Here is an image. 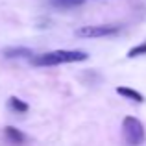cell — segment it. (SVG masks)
<instances>
[{
  "label": "cell",
  "instance_id": "6da1fadb",
  "mask_svg": "<svg viewBox=\"0 0 146 146\" xmlns=\"http://www.w3.org/2000/svg\"><path fill=\"white\" fill-rule=\"evenodd\" d=\"M87 54L82 50H54L48 54L32 57V63L37 67H54V65H63V63H78L85 61Z\"/></svg>",
  "mask_w": 146,
  "mask_h": 146
},
{
  "label": "cell",
  "instance_id": "8992f818",
  "mask_svg": "<svg viewBox=\"0 0 146 146\" xmlns=\"http://www.w3.org/2000/svg\"><path fill=\"white\" fill-rule=\"evenodd\" d=\"M4 56H6L7 59H15V57H32L33 52L30 48L17 46V48H6L4 50Z\"/></svg>",
  "mask_w": 146,
  "mask_h": 146
},
{
  "label": "cell",
  "instance_id": "7a4b0ae2",
  "mask_svg": "<svg viewBox=\"0 0 146 146\" xmlns=\"http://www.w3.org/2000/svg\"><path fill=\"white\" fill-rule=\"evenodd\" d=\"M122 135L128 146H141L144 143V126L139 118L126 117L122 120Z\"/></svg>",
  "mask_w": 146,
  "mask_h": 146
},
{
  "label": "cell",
  "instance_id": "ba28073f",
  "mask_svg": "<svg viewBox=\"0 0 146 146\" xmlns=\"http://www.w3.org/2000/svg\"><path fill=\"white\" fill-rule=\"evenodd\" d=\"M146 54V41L144 43H141V44H137L135 48H131L128 52V57H139V56H144Z\"/></svg>",
  "mask_w": 146,
  "mask_h": 146
},
{
  "label": "cell",
  "instance_id": "5b68a950",
  "mask_svg": "<svg viewBox=\"0 0 146 146\" xmlns=\"http://www.w3.org/2000/svg\"><path fill=\"white\" fill-rule=\"evenodd\" d=\"M117 93L120 94V96H124V98H128V100H133V102H137V104H143L144 102V96L139 93V91H135V89H129V87H117Z\"/></svg>",
  "mask_w": 146,
  "mask_h": 146
},
{
  "label": "cell",
  "instance_id": "52a82bcc",
  "mask_svg": "<svg viewBox=\"0 0 146 146\" xmlns=\"http://www.w3.org/2000/svg\"><path fill=\"white\" fill-rule=\"evenodd\" d=\"M9 107L13 111H17V113H26V111H28V104H24L21 98H17V96L9 98Z\"/></svg>",
  "mask_w": 146,
  "mask_h": 146
},
{
  "label": "cell",
  "instance_id": "277c9868",
  "mask_svg": "<svg viewBox=\"0 0 146 146\" xmlns=\"http://www.w3.org/2000/svg\"><path fill=\"white\" fill-rule=\"evenodd\" d=\"M4 133H6L7 141H9V143H13V144H22L26 141L24 133L19 131V129L13 128V126H6V128H4Z\"/></svg>",
  "mask_w": 146,
  "mask_h": 146
},
{
  "label": "cell",
  "instance_id": "3957f363",
  "mask_svg": "<svg viewBox=\"0 0 146 146\" xmlns=\"http://www.w3.org/2000/svg\"><path fill=\"white\" fill-rule=\"evenodd\" d=\"M120 32V26L115 24H96V26H83L76 30V37H87V39H98V37L117 35Z\"/></svg>",
  "mask_w": 146,
  "mask_h": 146
}]
</instances>
